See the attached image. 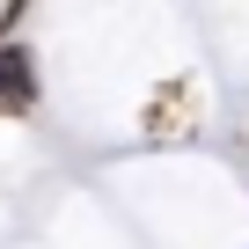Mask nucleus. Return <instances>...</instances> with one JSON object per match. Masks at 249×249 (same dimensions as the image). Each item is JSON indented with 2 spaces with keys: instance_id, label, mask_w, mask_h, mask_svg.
Here are the masks:
<instances>
[{
  "instance_id": "f257e3e1",
  "label": "nucleus",
  "mask_w": 249,
  "mask_h": 249,
  "mask_svg": "<svg viewBox=\"0 0 249 249\" xmlns=\"http://www.w3.org/2000/svg\"><path fill=\"white\" fill-rule=\"evenodd\" d=\"M0 103L8 110L37 103V59H30V44H0Z\"/></svg>"
}]
</instances>
